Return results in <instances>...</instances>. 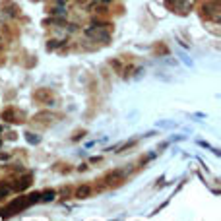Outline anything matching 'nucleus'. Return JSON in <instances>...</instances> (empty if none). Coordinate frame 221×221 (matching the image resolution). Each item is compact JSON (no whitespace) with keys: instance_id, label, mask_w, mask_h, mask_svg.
<instances>
[{"instance_id":"nucleus-5","label":"nucleus","mask_w":221,"mask_h":221,"mask_svg":"<svg viewBox=\"0 0 221 221\" xmlns=\"http://www.w3.org/2000/svg\"><path fill=\"white\" fill-rule=\"evenodd\" d=\"M49 12H51V14H52V16H60V18L68 16V10H66L64 6H60V4H58L56 8H52V10H49Z\"/></svg>"},{"instance_id":"nucleus-7","label":"nucleus","mask_w":221,"mask_h":221,"mask_svg":"<svg viewBox=\"0 0 221 221\" xmlns=\"http://www.w3.org/2000/svg\"><path fill=\"white\" fill-rule=\"evenodd\" d=\"M54 198H56V192L54 190H47V192L41 194V202H52Z\"/></svg>"},{"instance_id":"nucleus-2","label":"nucleus","mask_w":221,"mask_h":221,"mask_svg":"<svg viewBox=\"0 0 221 221\" xmlns=\"http://www.w3.org/2000/svg\"><path fill=\"white\" fill-rule=\"evenodd\" d=\"M18 16V8L12 2H4L2 4V18H16Z\"/></svg>"},{"instance_id":"nucleus-8","label":"nucleus","mask_w":221,"mask_h":221,"mask_svg":"<svg viewBox=\"0 0 221 221\" xmlns=\"http://www.w3.org/2000/svg\"><path fill=\"white\" fill-rule=\"evenodd\" d=\"M25 138H27L29 144H39V142H41V138H39V136H33L31 132H25Z\"/></svg>"},{"instance_id":"nucleus-3","label":"nucleus","mask_w":221,"mask_h":221,"mask_svg":"<svg viewBox=\"0 0 221 221\" xmlns=\"http://www.w3.org/2000/svg\"><path fill=\"white\" fill-rule=\"evenodd\" d=\"M91 194V186H87V184H81V186H78L76 188V192H74V196L76 198H87Z\"/></svg>"},{"instance_id":"nucleus-1","label":"nucleus","mask_w":221,"mask_h":221,"mask_svg":"<svg viewBox=\"0 0 221 221\" xmlns=\"http://www.w3.org/2000/svg\"><path fill=\"white\" fill-rule=\"evenodd\" d=\"M87 37H91L93 41H101V43H109L111 41V33L105 27H87L84 31Z\"/></svg>"},{"instance_id":"nucleus-6","label":"nucleus","mask_w":221,"mask_h":221,"mask_svg":"<svg viewBox=\"0 0 221 221\" xmlns=\"http://www.w3.org/2000/svg\"><path fill=\"white\" fill-rule=\"evenodd\" d=\"M58 47H64V41H60V39H51L49 43H47V49H49V51H54V49H58Z\"/></svg>"},{"instance_id":"nucleus-11","label":"nucleus","mask_w":221,"mask_h":221,"mask_svg":"<svg viewBox=\"0 0 221 221\" xmlns=\"http://www.w3.org/2000/svg\"><path fill=\"white\" fill-rule=\"evenodd\" d=\"M56 2H58V4L62 6V4H66V2H68V0H56Z\"/></svg>"},{"instance_id":"nucleus-10","label":"nucleus","mask_w":221,"mask_h":221,"mask_svg":"<svg viewBox=\"0 0 221 221\" xmlns=\"http://www.w3.org/2000/svg\"><path fill=\"white\" fill-rule=\"evenodd\" d=\"M10 159V153H0V161H8Z\"/></svg>"},{"instance_id":"nucleus-9","label":"nucleus","mask_w":221,"mask_h":221,"mask_svg":"<svg viewBox=\"0 0 221 221\" xmlns=\"http://www.w3.org/2000/svg\"><path fill=\"white\" fill-rule=\"evenodd\" d=\"M66 31H68V33H76V31H78V23H68Z\"/></svg>"},{"instance_id":"nucleus-4","label":"nucleus","mask_w":221,"mask_h":221,"mask_svg":"<svg viewBox=\"0 0 221 221\" xmlns=\"http://www.w3.org/2000/svg\"><path fill=\"white\" fill-rule=\"evenodd\" d=\"M29 184H31V174H25L21 179V182H16V190H25Z\"/></svg>"},{"instance_id":"nucleus-12","label":"nucleus","mask_w":221,"mask_h":221,"mask_svg":"<svg viewBox=\"0 0 221 221\" xmlns=\"http://www.w3.org/2000/svg\"><path fill=\"white\" fill-rule=\"evenodd\" d=\"M0 146H2V140H0Z\"/></svg>"}]
</instances>
